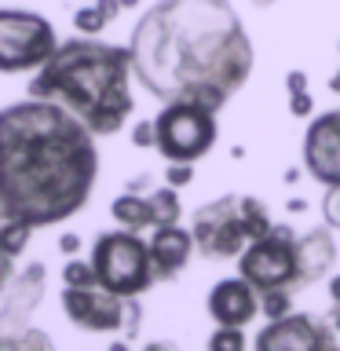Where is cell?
<instances>
[{
    "mask_svg": "<svg viewBox=\"0 0 340 351\" xmlns=\"http://www.w3.org/2000/svg\"><path fill=\"white\" fill-rule=\"evenodd\" d=\"M132 73L158 103L219 110L252 73V40L230 0H158L128 40Z\"/></svg>",
    "mask_w": 340,
    "mask_h": 351,
    "instance_id": "6da1fadb",
    "label": "cell"
},
{
    "mask_svg": "<svg viewBox=\"0 0 340 351\" xmlns=\"http://www.w3.org/2000/svg\"><path fill=\"white\" fill-rule=\"evenodd\" d=\"M99 147L92 128L51 99L0 106V216L33 230L73 219L92 202Z\"/></svg>",
    "mask_w": 340,
    "mask_h": 351,
    "instance_id": "7a4b0ae2",
    "label": "cell"
},
{
    "mask_svg": "<svg viewBox=\"0 0 340 351\" xmlns=\"http://www.w3.org/2000/svg\"><path fill=\"white\" fill-rule=\"evenodd\" d=\"M132 51L128 44H106L99 37L77 33L59 40L51 59L29 73L26 95L51 99L66 106L95 139L117 136L128 125L136 95H132Z\"/></svg>",
    "mask_w": 340,
    "mask_h": 351,
    "instance_id": "3957f363",
    "label": "cell"
},
{
    "mask_svg": "<svg viewBox=\"0 0 340 351\" xmlns=\"http://www.w3.org/2000/svg\"><path fill=\"white\" fill-rule=\"evenodd\" d=\"M95 267V282L117 296H143L154 282V260H150V241L139 238V230H103L92 241L88 252Z\"/></svg>",
    "mask_w": 340,
    "mask_h": 351,
    "instance_id": "277c9868",
    "label": "cell"
},
{
    "mask_svg": "<svg viewBox=\"0 0 340 351\" xmlns=\"http://www.w3.org/2000/svg\"><path fill=\"white\" fill-rule=\"evenodd\" d=\"M216 110L194 99L165 103L154 117V150L165 161H202L216 147Z\"/></svg>",
    "mask_w": 340,
    "mask_h": 351,
    "instance_id": "5b68a950",
    "label": "cell"
},
{
    "mask_svg": "<svg viewBox=\"0 0 340 351\" xmlns=\"http://www.w3.org/2000/svg\"><path fill=\"white\" fill-rule=\"evenodd\" d=\"M66 318L84 333H125L128 340L139 333V296H117L103 285H62L59 293Z\"/></svg>",
    "mask_w": 340,
    "mask_h": 351,
    "instance_id": "8992f818",
    "label": "cell"
},
{
    "mask_svg": "<svg viewBox=\"0 0 340 351\" xmlns=\"http://www.w3.org/2000/svg\"><path fill=\"white\" fill-rule=\"evenodd\" d=\"M59 48V33L40 11L0 8V73H33Z\"/></svg>",
    "mask_w": 340,
    "mask_h": 351,
    "instance_id": "52a82bcc",
    "label": "cell"
},
{
    "mask_svg": "<svg viewBox=\"0 0 340 351\" xmlns=\"http://www.w3.org/2000/svg\"><path fill=\"white\" fill-rule=\"evenodd\" d=\"M293 227H271V234H263L256 241H249L238 256V274L245 282H252L260 293L267 289H289L296 285V249H293Z\"/></svg>",
    "mask_w": 340,
    "mask_h": 351,
    "instance_id": "ba28073f",
    "label": "cell"
},
{
    "mask_svg": "<svg viewBox=\"0 0 340 351\" xmlns=\"http://www.w3.org/2000/svg\"><path fill=\"white\" fill-rule=\"evenodd\" d=\"M191 234H194V249L208 260L241 256V249L249 245V230H245V219H241V197L227 194L219 202L202 205L191 219Z\"/></svg>",
    "mask_w": 340,
    "mask_h": 351,
    "instance_id": "9c48e42d",
    "label": "cell"
},
{
    "mask_svg": "<svg viewBox=\"0 0 340 351\" xmlns=\"http://www.w3.org/2000/svg\"><path fill=\"white\" fill-rule=\"evenodd\" d=\"M304 169L322 186H340V110H326L307 125Z\"/></svg>",
    "mask_w": 340,
    "mask_h": 351,
    "instance_id": "30bf717a",
    "label": "cell"
},
{
    "mask_svg": "<svg viewBox=\"0 0 340 351\" xmlns=\"http://www.w3.org/2000/svg\"><path fill=\"white\" fill-rule=\"evenodd\" d=\"M260 351H315V348H333V333L311 315H285L274 318L260 329L256 337Z\"/></svg>",
    "mask_w": 340,
    "mask_h": 351,
    "instance_id": "8fae6325",
    "label": "cell"
},
{
    "mask_svg": "<svg viewBox=\"0 0 340 351\" xmlns=\"http://www.w3.org/2000/svg\"><path fill=\"white\" fill-rule=\"evenodd\" d=\"M208 315H212L216 326H245L260 315V289L241 274L216 282L212 293H208Z\"/></svg>",
    "mask_w": 340,
    "mask_h": 351,
    "instance_id": "7c38bea8",
    "label": "cell"
},
{
    "mask_svg": "<svg viewBox=\"0 0 340 351\" xmlns=\"http://www.w3.org/2000/svg\"><path fill=\"white\" fill-rule=\"evenodd\" d=\"M194 252V234L183 230L180 223H165L154 227L150 234V260H154V278L158 282H172L186 263H191Z\"/></svg>",
    "mask_w": 340,
    "mask_h": 351,
    "instance_id": "4fadbf2b",
    "label": "cell"
},
{
    "mask_svg": "<svg viewBox=\"0 0 340 351\" xmlns=\"http://www.w3.org/2000/svg\"><path fill=\"white\" fill-rule=\"evenodd\" d=\"M293 249H296V278L300 282H318L337 263V241L326 227L300 234L293 241Z\"/></svg>",
    "mask_w": 340,
    "mask_h": 351,
    "instance_id": "5bb4252c",
    "label": "cell"
},
{
    "mask_svg": "<svg viewBox=\"0 0 340 351\" xmlns=\"http://www.w3.org/2000/svg\"><path fill=\"white\" fill-rule=\"evenodd\" d=\"M110 216L117 219V227H128V230H147L150 223V197L139 194V191H125L110 202Z\"/></svg>",
    "mask_w": 340,
    "mask_h": 351,
    "instance_id": "9a60e30c",
    "label": "cell"
},
{
    "mask_svg": "<svg viewBox=\"0 0 340 351\" xmlns=\"http://www.w3.org/2000/svg\"><path fill=\"white\" fill-rule=\"evenodd\" d=\"M150 223L154 227H165V223H180L183 216V205H180V191L175 186H158V191H150Z\"/></svg>",
    "mask_w": 340,
    "mask_h": 351,
    "instance_id": "2e32d148",
    "label": "cell"
},
{
    "mask_svg": "<svg viewBox=\"0 0 340 351\" xmlns=\"http://www.w3.org/2000/svg\"><path fill=\"white\" fill-rule=\"evenodd\" d=\"M33 241V227L22 223V219H8L0 216V252H8V256H22V252L29 249Z\"/></svg>",
    "mask_w": 340,
    "mask_h": 351,
    "instance_id": "e0dca14e",
    "label": "cell"
},
{
    "mask_svg": "<svg viewBox=\"0 0 340 351\" xmlns=\"http://www.w3.org/2000/svg\"><path fill=\"white\" fill-rule=\"evenodd\" d=\"M106 26H110V15L103 11V4H99V0H88L84 8L73 11V29L84 33V37H99Z\"/></svg>",
    "mask_w": 340,
    "mask_h": 351,
    "instance_id": "ac0fdd59",
    "label": "cell"
},
{
    "mask_svg": "<svg viewBox=\"0 0 340 351\" xmlns=\"http://www.w3.org/2000/svg\"><path fill=\"white\" fill-rule=\"evenodd\" d=\"M241 219H245L249 241H256V238H263V234H271V227H274L260 197H241Z\"/></svg>",
    "mask_w": 340,
    "mask_h": 351,
    "instance_id": "d6986e66",
    "label": "cell"
},
{
    "mask_svg": "<svg viewBox=\"0 0 340 351\" xmlns=\"http://www.w3.org/2000/svg\"><path fill=\"white\" fill-rule=\"evenodd\" d=\"M62 285H95L92 260H77V256L66 260L62 263Z\"/></svg>",
    "mask_w": 340,
    "mask_h": 351,
    "instance_id": "ffe728a7",
    "label": "cell"
},
{
    "mask_svg": "<svg viewBox=\"0 0 340 351\" xmlns=\"http://www.w3.org/2000/svg\"><path fill=\"white\" fill-rule=\"evenodd\" d=\"M289 307H293V300H289V293H285V289L260 293V311L267 315V322H274V318H285V315H289Z\"/></svg>",
    "mask_w": 340,
    "mask_h": 351,
    "instance_id": "44dd1931",
    "label": "cell"
},
{
    "mask_svg": "<svg viewBox=\"0 0 340 351\" xmlns=\"http://www.w3.org/2000/svg\"><path fill=\"white\" fill-rule=\"evenodd\" d=\"M208 348L212 351H241L245 348V333H241V326H219L208 337Z\"/></svg>",
    "mask_w": 340,
    "mask_h": 351,
    "instance_id": "7402d4cb",
    "label": "cell"
},
{
    "mask_svg": "<svg viewBox=\"0 0 340 351\" xmlns=\"http://www.w3.org/2000/svg\"><path fill=\"white\" fill-rule=\"evenodd\" d=\"M194 180V161H169V169H165V183L169 186H191Z\"/></svg>",
    "mask_w": 340,
    "mask_h": 351,
    "instance_id": "603a6c76",
    "label": "cell"
},
{
    "mask_svg": "<svg viewBox=\"0 0 340 351\" xmlns=\"http://www.w3.org/2000/svg\"><path fill=\"white\" fill-rule=\"evenodd\" d=\"M322 216L329 227L340 230V186H326V197H322Z\"/></svg>",
    "mask_w": 340,
    "mask_h": 351,
    "instance_id": "cb8c5ba5",
    "label": "cell"
},
{
    "mask_svg": "<svg viewBox=\"0 0 340 351\" xmlns=\"http://www.w3.org/2000/svg\"><path fill=\"white\" fill-rule=\"evenodd\" d=\"M132 147L154 150V121H136L132 125Z\"/></svg>",
    "mask_w": 340,
    "mask_h": 351,
    "instance_id": "d4e9b609",
    "label": "cell"
},
{
    "mask_svg": "<svg viewBox=\"0 0 340 351\" xmlns=\"http://www.w3.org/2000/svg\"><path fill=\"white\" fill-rule=\"evenodd\" d=\"M311 110H315L311 92H293V95H289V114H293V117H311Z\"/></svg>",
    "mask_w": 340,
    "mask_h": 351,
    "instance_id": "484cf974",
    "label": "cell"
},
{
    "mask_svg": "<svg viewBox=\"0 0 340 351\" xmlns=\"http://www.w3.org/2000/svg\"><path fill=\"white\" fill-rule=\"evenodd\" d=\"M15 256H8V252H0V296L8 293V285H11V278H15Z\"/></svg>",
    "mask_w": 340,
    "mask_h": 351,
    "instance_id": "4316f807",
    "label": "cell"
},
{
    "mask_svg": "<svg viewBox=\"0 0 340 351\" xmlns=\"http://www.w3.org/2000/svg\"><path fill=\"white\" fill-rule=\"evenodd\" d=\"M55 245H59L62 256H77V252H81V238H77V234H59Z\"/></svg>",
    "mask_w": 340,
    "mask_h": 351,
    "instance_id": "83f0119b",
    "label": "cell"
},
{
    "mask_svg": "<svg viewBox=\"0 0 340 351\" xmlns=\"http://www.w3.org/2000/svg\"><path fill=\"white\" fill-rule=\"evenodd\" d=\"M285 88H289V95L293 92H307V73L304 70H293L289 77H285Z\"/></svg>",
    "mask_w": 340,
    "mask_h": 351,
    "instance_id": "f1b7e54d",
    "label": "cell"
},
{
    "mask_svg": "<svg viewBox=\"0 0 340 351\" xmlns=\"http://www.w3.org/2000/svg\"><path fill=\"white\" fill-rule=\"evenodd\" d=\"M329 300L340 304V274H333V278H329Z\"/></svg>",
    "mask_w": 340,
    "mask_h": 351,
    "instance_id": "f546056e",
    "label": "cell"
},
{
    "mask_svg": "<svg viewBox=\"0 0 340 351\" xmlns=\"http://www.w3.org/2000/svg\"><path fill=\"white\" fill-rule=\"evenodd\" d=\"M329 322H333V329L340 333V304H333V315H329Z\"/></svg>",
    "mask_w": 340,
    "mask_h": 351,
    "instance_id": "4dcf8cb0",
    "label": "cell"
},
{
    "mask_svg": "<svg viewBox=\"0 0 340 351\" xmlns=\"http://www.w3.org/2000/svg\"><path fill=\"white\" fill-rule=\"evenodd\" d=\"M289 208H293V213H304V208H307V202H300V197H293V202H289Z\"/></svg>",
    "mask_w": 340,
    "mask_h": 351,
    "instance_id": "1f68e13d",
    "label": "cell"
},
{
    "mask_svg": "<svg viewBox=\"0 0 340 351\" xmlns=\"http://www.w3.org/2000/svg\"><path fill=\"white\" fill-rule=\"evenodd\" d=\"M329 88H333V92L340 95V70H337V77H333V81H329Z\"/></svg>",
    "mask_w": 340,
    "mask_h": 351,
    "instance_id": "d6a6232c",
    "label": "cell"
},
{
    "mask_svg": "<svg viewBox=\"0 0 340 351\" xmlns=\"http://www.w3.org/2000/svg\"><path fill=\"white\" fill-rule=\"evenodd\" d=\"M139 4V0H121V8H136Z\"/></svg>",
    "mask_w": 340,
    "mask_h": 351,
    "instance_id": "836d02e7",
    "label": "cell"
}]
</instances>
